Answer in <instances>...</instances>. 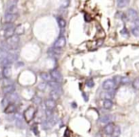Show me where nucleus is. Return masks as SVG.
Listing matches in <instances>:
<instances>
[{
	"mask_svg": "<svg viewBox=\"0 0 139 137\" xmlns=\"http://www.w3.org/2000/svg\"><path fill=\"white\" fill-rule=\"evenodd\" d=\"M19 35L18 34H14L9 38H7V44L8 46H9L10 49H16L18 47V45H19Z\"/></svg>",
	"mask_w": 139,
	"mask_h": 137,
	"instance_id": "obj_1",
	"label": "nucleus"
},
{
	"mask_svg": "<svg viewBox=\"0 0 139 137\" xmlns=\"http://www.w3.org/2000/svg\"><path fill=\"white\" fill-rule=\"evenodd\" d=\"M35 114H36L35 108H34V107H28V108L25 111V113H24V118L26 119L27 122H29V121H31V120L33 119Z\"/></svg>",
	"mask_w": 139,
	"mask_h": 137,
	"instance_id": "obj_2",
	"label": "nucleus"
},
{
	"mask_svg": "<svg viewBox=\"0 0 139 137\" xmlns=\"http://www.w3.org/2000/svg\"><path fill=\"white\" fill-rule=\"evenodd\" d=\"M56 122H57V119H56V117H53V115L52 116H49V117H47V119H46L44 122H43V129H45V130H48V129H50V128H52L55 124H56Z\"/></svg>",
	"mask_w": 139,
	"mask_h": 137,
	"instance_id": "obj_3",
	"label": "nucleus"
},
{
	"mask_svg": "<svg viewBox=\"0 0 139 137\" xmlns=\"http://www.w3.org/2000/svg\"><path fill=\"white\" fill-rule=\"evenodd\" d=\"M102 87L105 91H115V89L116 87V83L113 79H106L103 82Z\"/></svg>",
	"mask_w": 139,
	"mask_h": 137,
	"instance_id": "obj_4",
	"label": "nucleus"
},
{
	"mask_svg": "<svg viewBox=\"0 0 139 137\" xmlns=\"http://www.w3.org/2000/svg\"><path fill=\"white\" fill-rule=\"evenodd\" d=\"M17 0H8L7 2V11L16 13L17 11Z\"/></svg>",
	"mask_w": 139,
	"mask_h": 137,
	"instance_id": "obj_5",
	"label": "nucleus"
},
{
	"mask_svg": "<svg viewBox=\"0 0 139 137\" xmlns=\"http://www.w3.org/2000/svg\"><path fill=\"white\" fill-rule=\"evenodd\" d=\"M114 129H115V125L112 123H108L106 124V126L103 129V132L106 136H113V132H114Z\"/></svg>",
	"mask_w": 139,
	"mask_h": 137,
	"instance_id": "obj_6",
	"label": "nucleus"
},
{
	"mask_svg": "<svg viewBox=\"0 0 139 137\" xmlns=\"http://www.w3.org/2000/svg\"><path fill=\"white\" fill-rule=\"evenodd\" d=\"M127 17L130 21H135L138 19V13L134 9H129L127 11Z\"/></svg>",
	"mask_w": 139,
	"mask_h": 137,
	"instance_id": "obj_7",
	"label": "nucleus"
},
{
	"mask_svg": "<svg viewBox=\"0 0 139 137\" xmlns=\"http://www.w3.org/2000/svg\"><path fill=\"white\" fill-rule=\"evenodd\" d=\"M48 54H49L52 58H57V57H59V56L62 54V48L53 46L52 48H49V49H48Z\"/></svg>",
	"mask_w": 139,
	"mask_h": 137,
	"instance_id": "obj_8",
	"label": "nucleus"
},
{
	"mask_svg": "<svg viewBox=\"0 0 139 137\" xmlns=\"http://www.w3.org/2000/svg\"><path fill=\"white\" fill-rule=\"evenodd\" d=\"M50 74H51V77H52L53 80H55L57 82H60V83L63 81V76L58 70H52L50 72Z\"/></svg>",
	"mask_w": 139,
	"mask_h": 137,
	"instance_id": "obj_9",
	"label": "nucleus"
},
{
	"mask_svg": "<svg viewBox=\"0 0 139 137\" xmlns=\"http://www.w3.org/2000/svg\"><path fill=\"white\" fill-rule=\"evenodd\" d=\"M66 44V40L65 38V36H60L54 43V46L55 47H59V48H63Z\"/></svg>",
	"mask_w": 139,
	"mask_h": 137,
	"instance_id": "obj_10",
	"label": "nucleus"
},
{
	"mask_svg": "<svg viewBox=\"0 0 139 137\" xmlns=\"http://www.w3.org/2000/svg\"><path fill=\"white\" fill-rule=\"evenodd\" d=\"M16 18H17L16 13H12V12H9L8 11L5 14V22L6 23H13Z\"/></svg>",
	"mask_w": 139,
	"mask_h": 137,
	"instance_id": "obj_11",
	"label": "nucleus"
},
{
	"mask_svg": "<svg viewBox=\"0 0 139 137\" xmlns=\"http://www.w3.org/2000/svg\"><path fill=\"white\" fill-rule=\"evenodd\" d=\"M114 118H115V116L112 114H105L100 117V122L103 124H108V123H111L114 120Z\"/></svg>",
	"mask_w": 139,
	"mask_h": 137,
	"instance_id": "obj_12",
	"label": "nucleus"
},
{
	"mask_svg": "<svg viewBox=\"0 0 139 137\" xmlns=\"http://www.w3.org/2000/svg\"><path fill=\"white\" fill-rule=\"evenodd\" d=\"M16 112V107H15V105L13 104V103H9V104H8L7 106H6V108H5V110H4V113L5 114H13V113H15Z\"/></svg>",
	"mask_w": 139,
	"mask_h": 137,
	"instance_id": "obj_13",
	"label": "nucleus"
},
{
	"mask_svg": "<svg viewBox=\"0 0 139 137\" xmlns=\"http://www.w3.org/2000/svg\"><path fill=\"white\" fill-rule=\"evenodd\" d=\"M48 83H49L51 89L56 90V91H58L60 94H62V87H61V85H60V82H57V81H55V80H52V81H50V82H48Z\"/></svg>",
	"mask_w": 139,
	"mask_h": 137,
	"instance_id": "obj_14",
	"label": "nucleus"
},
{
	"mask_svg": "<svg viewBox=\"0 0 139 137\" xmlns=\"http://www.w3.org/2000/svg\"><path fill=\"white\" fill-rule=\"evenodd\" d=\"M14 33H15V27H14V26L4 30V36H5L6 38H9V37L14 35Z\"/></svg>",
	"mask_w": 139,
	"mask_h": 137,
	"instance_id": "obj_15",
	"label": "nucleus"
},
{
	"mask_svg": "<svg viewBox=\"0 0 139 137\" xmlns=\"http://www.w3.org/2000/svg\"><path fill=\"white\" fill-rule=\"evenodd\" d=\"M46 109H49V110L55 109V107H56V102H55V100L52 99V98L46 100Z\"/></svg>",
	"mask_w": 139,
	"mask_h": 137,
	"instance_id": "obj_16",
	"label": "nucleus"
},
{
	"mask_svg": "<svg viewBox=\"0 0 139 137\" xmlns=\"http://www.w3.org/2000/svg\"><path fill=\"white\" fill-rule=\"evenodd\" d=\"M15 91V87L13 84L11 85H8V86H4V89H3V92L5 95H9V94H11Z\"/></svg>",
	"mask_w": 139,
	"mask_h": 137,
	"instance_id": "obj_17",
	"label": "nucleus"
},
{
	"mask_svg": "<svg viewBox=\"0 0 139 137\" xmlns=\"http://www.w3.org/2000/svg\"><path fill=\"white\" fill-rule=\"evenodd\" d=\"M113 101L112 99H108V98H105L104 101H103V108L106 109V110H110L113 108Z\"/></svg>",
	"mask_w": 139,
	"mask_h": 137,
	"instance_id": "obj_18",
	"label": "nucleus"
},
{
	"mask_svg": "<svg viewBox=\"0 0 139 137\" xmlns=\"http://www.w3.org/2000/svg\"><path fill=\"white\" fill-rule=\"evenodd\" d=\"M41 78L44 79V81H46V82H50V81H52L53 80V78H52V77H51V74H49V73H42L41 74Z\"/></svg>",
	"mask_w": 139,
	"mask_h": 137,
	"instance_id": "obj_19",
	"label": "nucleus"
},
{
	"mask_svg": "<svg viewBox=\"0 0 139 137\" xmlns=\"http://www.w3.org/2000/svg\"><path fill=\"white\" fill-rule=\"evenodd\" d=\"M3 76H4V78H9L11 76V68L9 67V65L4 67V69H3Z\"/></svg>",
	"mask_w": 139,
	"mask_h": 137,
	"instance_id": "obj_20",
	"label": "nucleus"
},
{
	"mask_svg": "<svg viewBox=\"0 0 139 137\" xmlns=\"http://www.w3.org/2000/svg\"><path fill=\"white\" fill-rule=\"evenodd\" d=\"M7 97L9 98V101H13V102H15V101H17V100L19 99L18 95H17V94H15L14 92H13V93H11V94H9Z\"/></svg>",
	"mask_w": 139,
	"mask_h": 137,
	"instance_id": "obj_21",
	"label": "nucleus"
},
{
	"mask_svg": "<svg viewBox=\"0 0 139 137\" xmlns=\"http://www.w3.org/2000/svg\"><path fill=\"white\" fill-rule=\"evenodd\" d=\"M49 95H50V96H51V98H52V99L56 100V99H58V98L60 97V95H61V94H60L58 91H56V90H53V89H52Z\"/></svg>",
	"mask_w": 139,
	"mask_h": 137,
	"instance_id": "obj_22",
	"label": "nucleus"
},
{
	"mask_svg": "<svg viewBox=\"0 0 139 137\" xmlns=\"http://www.w3.org/2000/svg\"><path fill=\"white\" fill-rule=\"evenodd\" d=\"M0 49H2V50H6V51H9L10 50V48H9V46H8V44H7V42L5 41H1L0 42Z\"/></svg>",
	"mask_w": 139,
	"mask_h": 137,
	"instance_id": "obj_23",
	"label": "nucleus"
},
{
	"mask_svg": "<svg viewBox=\"0 0 139 137\" xmlns=\"http://www.w3.org/2000/svg\"><path fill=\"white\" fill-rule=\"evenodd\" d=\"M129 4V0H117V7L122 9Z\"/></svg>",
	"mask_w": 139,
	"mask_h": 137,
	"instance_id": "obj_24",
	"label": "nucleus"
},
{
	"mask_svg": "<svg viewBox=\"0 0 139 137\" xmlns=\"http://www.w3.org/2000/svg\"><path fill=\"white\" fill-rule=\"evenodd\" d=\"M121 134V129L119 126H115V129H114V132H113V136H120Z\"/></svg>",
	"mask_w": 139,
	"mask_h": 137,
	"instance_id": "obj_25",
	"label": "nucleus"
},
{
	"mask_svg": "<svg viewBox=\"0 0 139 137\" xmlns=\"http://www.w3.org/2000/svg\"><path fill=\"white\" fill-rule=\"evenodd\" d=\"M58 24H59V26H60L61 28H65V26H66V22H65V20L64 18H62V17L58 18Z\"/></svg>",
	"mask_w": 139,
	"mask_h": 137,
	"instance_id": "obj_26",
	"label": "nucleus"
},
{
	"mask_svg": "<svg viewBox=\"0 0 139 137\" xmlns=\"http://www.w3.org/2000/svg\"><path fill=\"white\" fill-rule=\"evenodd\" d=\"M8 56H9V51L2 50V49H1V51H0V61H2V60H4V59L8 58Z\"/></svg>",
	"mask_w": 139,
	"mask_h": 137,
	"instance_id": "obj_27",
	"label": "nucleus"
},
{
	"mask_svg": "<svg viewBox=\"0 0 139 137\" xmlns=\"http://www.w3.org/2000/svg\"><path fill=\"white\" fill-rule=\"evenodd\" d=\"M15 33L18 34V35L24 33V28H23V27H22L21 25H19V26H17V27H15Z\"/></svg>",
	"mask_w": 139,
	"mask_h": 137,
	"instance_id": "obj_28",
	"label": "nucleus"
},
{
	"mask_svg": "<svg viewBox=\"0 0 139 137\" xmlns=\"http://www.w3.org/2000/svg\"><path fill=\"white\" fill-rule=\"evenodd\" d=\"M133 87L135 90H139V78H135L133 81Z\"/></svg>",
	"mask_w": 139,
	"mask_h": 137,
	"instance_id": "obj_29",
	"label": "nucleus"
},
{
	"mask_svg": "<svg viewBox=\"0 0 139 137\" xmlns=\"http://www.w3.org/2000/svg\"><path fill=\"white\" fill-rule=\"evenodd\" d=\"M12 81L9 79V78H5V79L3 80V85L4 86H8V85H11Z\"/></svg>",
	"mask_w": 139,
	"mask_h": 137,
	"instance_id": "obj_30",
	"label": "nucleus"
},
{
	"mask_svg": "<svg viewBox=\"0 0 139 137\" xmlns=\"http://www.w3.org/2000/svg\"><path fill=\"white\" fill-rule=\"evenodd\" d=\"M46 88V81H43V82H41V83L38 85V89H39L40 91H44Z\"/></svg>",
	"mask_w": 139,
	"mask_h": 137,
	"instance_id": "obj_31",
	"label": "nucleus"
},
{
	"mask_svg": "<svg viewBox=\"0 0 139 137\" xmlns=\"http://www.w3.org/2000/svg\"><path fill=\"white\" fill-rule=\"evenodd\" d=\"M32 101H33V103H34V104L39 105V104H41L42 99H41L39 96H34V97H33V99H32Z\"/></svg>",
	"mask_w": 139,
	"mask_h": 137,
	"instance_id": "obj_32",
	"label": "nucleus"
},
{
	"mask_svg": "<svg viewBox=\"0 0 139 137\" xmlns=\"http://www.w3.org/2000/svg\"><path fill=\"white\" fill-rule=\"evenodd\" d=\"M132 32H133V34L134 35V36H139V27H134L133 29H132Z\"/></svg>",
	"mask_w": 139,
	"mask_h": 137,
	"instance_id": "obj_33",
	"label": "nucleus"
},
{
	"mask_svg": "<svg viewBox=\"0 0 139 137\" xmlns=\"http://www.w3.org/2000/svg\"><path fill=\"white\" fill-rule=\"evenodd\" d=\"M129 81H130V79H129L127 77H123V78H121V83H122V84H128Z\"/></svg>",
	"mask_w": 139,
	"mask_h": 137,
	"instance_id": "obj_34",
	"label": "nucleus"
},
{
	"mask_svg": "<svg viewBox=\"0 0 139 137\" xmlns=\"http://www.w3.org/2000/svg\"><path fill=\"white\" fill-rule=\"evenodd\" d=\"M13 27V24H12V23H6V24L4 25V27H3V29L5 30V29L9 28V27Z\"/></svg>",
	"mask_w": 139,
	"mask_h": 137,
	"instance_id": "obj_35",
	"label": "nucleus"
},
{
	"mask_svg": "<svg viewBox=\"0 0 139 137\" xmlns=\"http://www.w3.org/2000/svg\"><path fill=\"white\" fill-rule=\"evenodd\" d=\"M121 77H119V76H116V77H115V78H114V80H115V82L117 84V83H119V82H121Z\"/></svg>",
	"mask_w": 139,
	"mask_h": 137,
	"instance_id": "obj_36",
	"label": "nucleus"
},
{
	"mask_svg": "<svg viewBox=\"0 0 139 137\" xmlns=\"http://www.w3.org/2000/svg\"><path fill=\"white\" fill-rule=\"evenodd\" d=\"M94 84H95V83H94V81H93L92 79H90V80H87V81H86V85H87L88 87H93V86H94Z\"/></svg>",
	"mask_w": 139,
	"mask_h": 137,
	"instance_id": "obj_37",
	"label": "nucleus"
},
{
	"mask_svg": "<svg viewBox=\"0 0 139 137\" xmlns=\"http://www.w3.org/2000/svg\"><path fill=\"white\" fill-rule=\"evenodd\" d=\"M46 116H47V117H49V116H52V115H53V114H52V110L46 109Z\"/></svg>",
	"mask_w": 139,
	"mask_h": 137,
	"instance_id": "obj_38",
	"label": "nucleus"
},
{
	"mask_svg": "<svg viewBox=\"0 0 139 137\" xmlns=\"http://www.w3.org/2000/svg\"><path fill=\"white\" fill-rule=\"evenodd\" d=\"M9 98H8V97H5V98L2 100V105H3V106L8 105V104H9Z\"/></svg>",
	"mask_w": 139,
	"mask_h": 137,
	"instance_id": "obj_39",
	"label": "nucleus"
},
{
	"mask_svg": "<svg viewBox=\"0 0 139 137\" xmlns=\"http://www.w3.org/2000/svg\"><path fill=\"white\" fill-rule=\"evenodd\" d=\"M120 33H121L122 35H124V36H128V31H127L126 28H123V29L120 31Z\"/></svg>",
	"mask_w": 139,
	"mask_h": 137,
	"instance_id": "obj_40",
	"label": "nucleus"
},
{
	"mask_svg": "<svg viewBox=\"0 0 139 137\" xmlns=\"http://www.w3.org/2000/svg\"><path fill=\"white\" fill-rule=\"evenodd\" d=\"M33 132L35 133V135H39V132H38V129H37V126H33Z\"/></svg>",
	"mask_w": 139,
	"mask_h": 137,
	"instance_id": "obj_41",
	"label": "nucleus"
},
{
	"mask_svg": "<svg viewBox=\"0 0 139 137\" xmlns=\"http://www.w3.org/2000/svg\"><path fill=\"white\" fill-rule=\"evenodd\" d=\"M68 4H69V2H68V0H65V1L63 2V4H62V7H64V8H65V7H67V6H68Z\"/></svg>",
	"mask_w": 139,
	"mask_h": 137,
	"instance_id": "obj_42",
	"label": "nucleus"
},
{
	"mask_svg": "<svg viewBox=\"0 0 139 137\" xmlns=\"http://www.w3.org/2000/svg\"><path fill=\"white\" fill-rule=\"evenodd\" d=\"M22 66H24V63H17L16 67H22Z\"/></svg>",
	"mask_w": 139,
	"mask_h": 137,
	"instance_id": "obj_43",
	"label": "nucleus"
},
{
	"mask_svg": "<svg viewBox=\"0 0 139 137\" xmlns=\"http://www.w3.org/2000/svg\"><path fill=\"white\" fill-rule=\"evenodd\" d=\"M85 19H86V22H90V17L87 14H85Z\"/></svg>",
	"mask_w": 139,
	"mask_h": 137,
	"instance_id": "obj_44",
	"label": "nucleus"
},
{
	"mask_svg": "<svg viewBox=\"0 0 139 137\" xmlns=\"http://www.w3.org/2000/svg\"><path fill=\"white\" fill-rule=\"evenodd\" d=\"M65 136H70L69 131H68V130H67V131H65Z\"/></svg>",
	"mask_w": 139,
	"mask_h": 137,
	"instance_id": "obj_45",
	"label": "nucleus"
},
{
	"mask_svg": "<svg viewBox=\"0 0 139 137\" xmlns=\"http://www.w3.org/2000/svg\"><path fill=\"white\" fill-rule=\"evenodd\" d=\"M83 98H84V100H85V101H87V100H88V97H87V95H86V94H83Z\"/></svg>",
	"mask_w": 139,
	"mask_h": 137,
	"instance_id": "obj_46",
	"label": "nucleus"
},
{
	"mask_svg": "<svg viewBox=\"0 0 139 137\" xmlns=\"http://www.w3.org/2000/svg\"><path fill=\"white\" fill-rule=\"evenodd\" d=\"M134 22H135V24H136V27H139V20L138 19H137V20H135Z\"/></svg>",
	"mask_w": 139,
	"mask_h": 137,
	"instance_id": "obj_47",
	"label": "nucleus"
},
{
	"mask_svg": "<svg viewBox=\"0 0 139 137\" xmlns=\"http://www.w3.org/2000/svg\"><path fill=\"white\" fill-rule=\"evenodd\" d=\"M72 107L75 108V107H76V103H72Z\"/></svg>",
	"mask_w": 139,
	"mask_h": 137,
	"instance_id": "obj_48",
	"label": "nucleus"
}]
</instances>
